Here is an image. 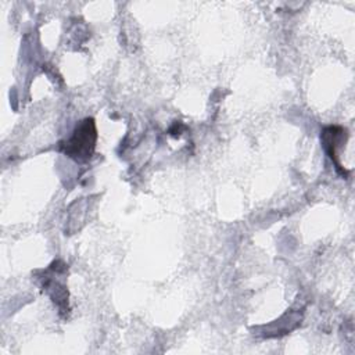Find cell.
I'll list each match as a JSON object with an SVG mask.
<instances>
[{"label":"cell","instance_id":"6da1fadb","mask_svg":"<svg viewBox=\"0 0 355 355\" xmlns=\"http://www.w3.org/2000/svg\"><path fill=\"white\" fill-rule=\"evenodd\" d=\"M96 140L97 130L94 119L85 118L76 125L72 136L61 143V151L75 161H86L94 153Z\"/></svg>","mask_w":355,"mask_h":355}]
</instances>
